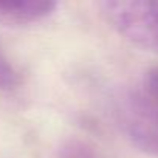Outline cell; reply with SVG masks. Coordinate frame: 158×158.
<instances>
[{
  "label": "cell",
  "instance_id": "8992f818",
  "mask_svg": "<svg viewBox=\"0 0 158 158\" xmlns=\"http://www.w3.org/2000/svg\"><path fill=\"white\" fill-rule=\"evenodd\" d=\"M143 89L158 102V65L152 67L146 76H144V82H143Z\"/></svg>",
  "mask_w": 158,
  "mask_h": 158
},
{
  "label": "cell",
  "instance_id": "5b68a950",
  "mask_svg": "<svg viewBox=\"0 0 158 158\" xmlns=\"http://www.w3.org/2000/svg\"><path fill=\"white\" fill-rule=\"evenodd\" d=\"M20 77L8 56L0 48V92H13L19 87Z\"/></svg>",
  "mask_w": 158,
  "mask_h": 158
},
{
  "label": "cell",
  "instance_id": "7a4b0ae2",
  "mask_svg": "<svg viewBox=\"0 0 158 158\" xmlns=\"http://www.w3.org/2000/svg\"><path fill=\"white\" fill-rule=\"evenodd\" d=\"M99 6L107 22L127 42L158 54L156 0H107Z\"/></svg>",
  "mask_w": 158,
  "mask_h": 158
},
{
  "label": "cell",
  "instance_id": "3957f363",
  "mask_svg": "<svg viewBox=\"0 0 158 158\" xmlns=\"http://www.w3.org/2000/svg\"><path fill=\"white\" fill-rule=\"evenodd\" d=\"M57 8L53 0H0V23L25 27L50 17Z\"/></svg>",
  "mask_w": 158,
  "mask_h": 158
},
{
  "label": "cell",
  "instance_id": "277c9868",
  "mask_svg": "<svg viewBox=\"0 0 158 158\" xmlns=\"http://www.w3.org/2000/svg\"><path fill=\"white\" fill-rule=\"evenodd\" d=\"M56 158H98V153L87 141L73 138L62 144L56 153Z\"/></svg>",
  "mask_w": 158,
  "mask_h": 158
},
{
  "label": "cell",
  "instance_id": "6da1fadb",
  "mask_svg": "<svg viewBox=\"0 0 158 158\" xmlns=\"http://www.w3.org/2000/svg\"><path fill=\"white\" fill-rule=\"evenodd\" d=\"M116 124L141 152L158 156V102L143 89H126L113 102Z\"/></svg>",
  "mask_w": 158,
  "mask_h": 158
}]
</instances>
